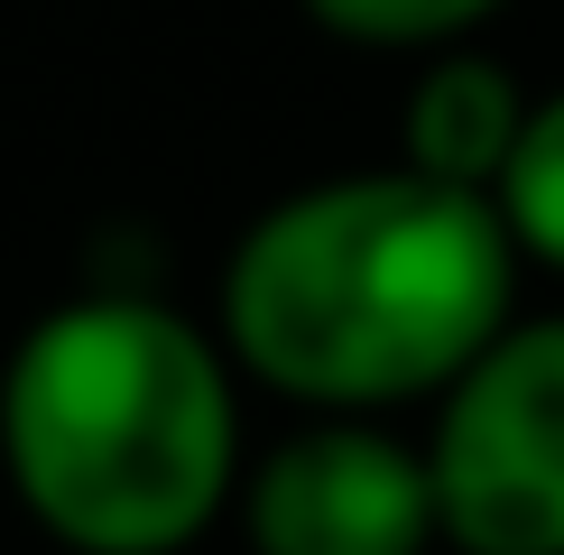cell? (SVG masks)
Here are the masks:
<instances>
[{
	"label": "cell",
	"instance_id": "cell-1",
	"mask_svg": "<svg viewBox=\"0 0 564 555\" xmlns=\"http://www.w3.org/2000/svg\"><path fill=\"white\" fill-rule=\"evenodd\" d=\"M500 204L416 167H361L278 195L223 260V352L324 416L444 399L519 315Z\"/></svg>",
	"mask_w": 564,
	"mask_h": 555
},
{
	"label": "cell",
	"instance_id": "cell-2",
	"mask_svg": "<svg viewBox=\"0 0 564 555\" xmlns=\"http://www.w3.org/2000/svg\"><path fill=\"white\" fill-rule=\"evenodd\" d=\"M0 472L65 555H185L241 500L223 334L158 296H75L0 370Z\"/></svg>",
	"mask_w": 564,
	"mask_h": 555
},
{
	"label": "cell",
	"instance_id": "cell-3",
	"mask_svg": "<svg viewBox=\"0 0 564 555\" xmlns=\"http://www.w3.org/2000/svg\"><path fill=\"white\" fill-rule=\"evenodd\" d=\"M426 472L454 555H564V315H509L435 399Z\"/></svg>",
	"mask_w": 564,
	"mask_h": 555
},
{
	"label": "cell",
	"instance_id": "cell-4",
	"mask_svg": "<svg viewBox=\"0 0 564 555\" xmlns=\"http://www.w3.org/2000/svg\"><path fill=\"white\" fill-rule=\"evenodd\" d=\"M250 555H426L444 546L426 445L380 416H324L288 435L241 491Z\"/></svg>",
	"mask_w": 564,
	"mask_h": 555
},
{
	"label": "cell",
	"instance_id": "cell-5",
	"mask_svg": "<svg viewBox=\"0 0 564 555\" xmlns=\"http://www.w3.org/2000/svg\"><path fill=\"white\" fill-rule=\"evenodd\" d=\"M528 111H536V92L509 75L500 56L444 46V56H426L416 84H408L398 167H416L435 185H463V195H500L509 157H519V139H528Z\"/></svg>",
	"mask_w": 564,
	"mask_h": 555
},
{
	"label": "cell",
	"instance_id": "cell-6",
	"mask_svg": "<svg viewBox=\"0 0 564 555\" xmlns=\"http://www.w3.org/2000/svg\"><path fill=\"white\" fill-rule=\"evenodd\" d=\"M296 10L370 56H444V46H473L509 0H296Z\"/></svg>",
	"mask_w": 564,
	"mask_h": 555
},
{
	"label": "cell",
	"instance_id": "cell-7",
	"mask_svg": "<svg viewBox=\"0 0 564 555\" xmlns=\"http://www.w3.org/2000/svg\"><path fill=\"white\" fill-rule=\"evenodd\" d=\"M490 204H500L519 260H536V269L564 278V84L536 92L528 139H519V157H509V176H500V195H490Z\"/></svg>",
	"mask_w": 564,
	"mask_h": 555
}]
</instances>
